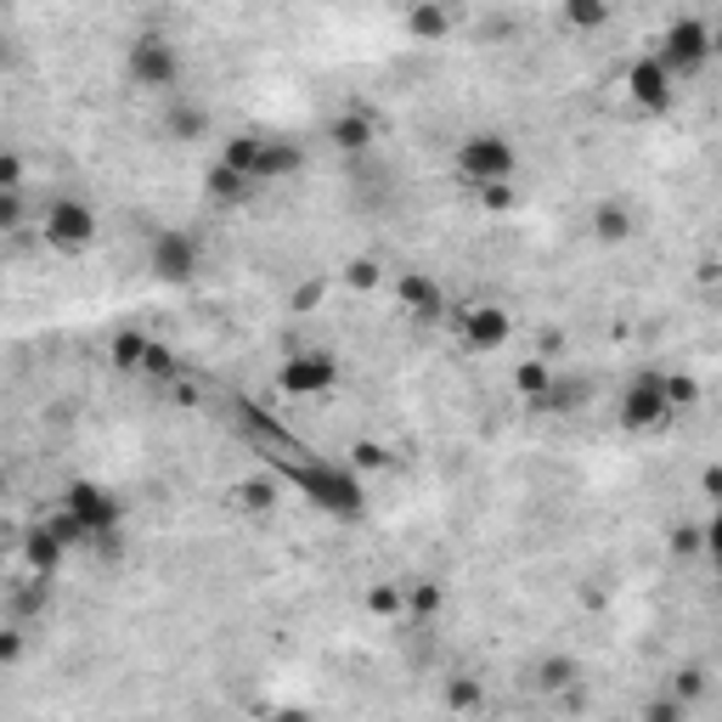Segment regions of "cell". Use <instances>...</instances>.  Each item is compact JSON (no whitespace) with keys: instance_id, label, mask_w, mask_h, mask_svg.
<instances>
[{"instance_id":"1","label":"cell","mask_w":722,"mask_h":722,"mask_svg":"<svg viewBox=\"0 0 722 722\" xmlns=\"http://www.w3.org/2000/svg\"><path fill=\"white\" fill-rule=\"evenodd\" d=\"M294 474V486L323 508V514H334V519H361L368 514V492H361V474L350 469V463H328V458H316V463H294L289 469Z\"/></svg>"},{"instance_id":"2","label":"cell","mask_w":722,"mask_h":722,"mask_svg":"<svg viewBox=\"0 0 722 722\" xmlns=\"http://www.w3.org/2000/svg\"><path fill=\"white\" fill-rule=\"evenodd\" d=\"M452 170L463 187H486V181H514L519 170V153H514V136L503 131H469L452 153Z\"/></svg>"},{"instance_id":"3","label":"cell","mask_w":722,"mask_h":722,"mask_svg":"<svg viewBox=\"0 0 722 722\" xmlns=\"http://www.w3.org/2000/svg\"><path fill=\"white\" fill-rule=\"evenodd\" d=\"M711 52H717V34H711L706 18H677L655 46V57L672 68V79H695L711 63Z\"/></svg>"},{"instance_id":"4","label":"cell","mask_w":722,"mask_h":722,"mask_svg":"<svg viewBox=\"0 0 722 722\" xmlns=\"http://www.w3.org/2000/svg\"><path fill=\"white\" fill-rule=\"evenodd\" d=\"M125 74L136 91H170V86H181V52L165 34H136L125 52Z\"/></svg>"},{"instance_id":"5","label":"cell","mask_w":722,"mask_h":722,"mask_svg":"<svg viewBox=\"0 0 722 722\" xmlns=\"http://www.w3.org/2000/svg\"><path fill=\"white\" fill-rule=\"evenodd\" d=\"M334 384H339L334 350H294L283 368H277V395H289V401H323Z\"/></svg>"},{"instance_id":"6","label":"cell","mask_w":722,"mask_h":722,"mask_svg":"<svg viewBox=\"0 0 722 722\" xmlns=\"http://www.w3.org/2000/svg\"><path fill=\"white\" fill-rule=\"evenodd\" d=\"M616 424L627 435H655L672 424V407H666V379L661 373H638L627 390H621V407H616Z\"/></svg>"},{"instance_id":"7","label":"cell","mask_w":722,"mask_h":722,"mask_svg":"<svg viewBox=\"0 0 722 722\" xmlns=\"http://www.w3.org/2000/svg\"><path fill=\"white\" fill-rule=\"evenodd\" d=\"M97 232H102V221L86 198H52L46 204V244L57 255H86L97 244Z\"/></svg>"},{"instance_id":"8","label":"cell","mask_w":722,"mask_h":722,"mask_svg":"<svg viewBox=\"0 0 722 722\" xmlns=\"http://www.w3.org/2000/svg\"><path fill=\"white\" fill-rule=\"evenodd\" d=\"M452 334L469 356H497L514 334V316L503 305H463V311H452Z\"/></svg>"},{"instance_id":"9","label":"cell","mask_w":722,"mask_h":722,"mask_svg":"<svg viewBox=\"0 0 722 722\" xmlns=\"http://www.w3.org/2000/svg\"><path fill=\"white\" fill-rule=\"evenodd\" d=\"M147 271L158 277V283H192L198 277V237L181 232V226H165V232H153V244H147Z\"/></svg>"},{"instance_id":"10","label":"cell","mask_w":722,"mask_h":722,"mask_svg":"<svg viewBox=\"0 0 722 722\" xmlns=\"http://www.w3.org/2000/svg\"><path fill=\"white\" fill-rule=\"evenodd\" d=\"M63 508H68L91 537L125 526V503H119L108 486H97V480H68V486H63Z\"/></svg>"},{"instance_id":"11","label":"cell","mask_w":722,"mask_h":722,"mask_svg":"<svg viewBox=\"0 0 722 722\" xmlns=\"http://www.w3.org/2000/svg\"><path fill=\"white\" fill-rule=\"evenodd\" d=\"M627 97H632V108H644V113H666V108L677 102V79H672V68L650 52V57H638V63L627 68Z\"/></svg>"},{"instance_id":"12","label":"cell","mask_w":722,"mask_h":722,"mask_svg":"<svg viewBox=\"0 0 722 722\" xmlns=\"http://www.w3.org/2000/svg\"><path fill=\"white\" fill-rule=\"evenodd\" d=\"M395 300H401V311H407L413 323H440V316H447V294H440V283L429 271H401L395 277Z\"/></svg>"},{"instance_id":"13","label":"cell","mask_w":722,"mask_h":722,"mask_svg":"<svg viewBox=\"0 0 722 722\" xmlns=\"http://www.w3.org/2000/svg\"><path fill=\"white\" fill-rule=\"evenodd\" d=\"M300 170H305V147H300V142H289V136H266V142H260V153H255L249 181H255V187H266V181H289V176H300Z\"/></svg>"},{"instance_id":"14","label":"cell","mask_w":722,"mask_h":722,"mask_svg":"<svg viewBox=\"0 0 722 722\" xmlns=\"http://www.w3.org/2000/svg\"><path fill=\"white\" fill-rule=\"evenodd\" d=\"M373 136H379V113L361 108V102H350V108H339V113L328 119V142H334L339 153H368Z\"/></svg>"},{"instance_id":"15","label":"cell","mask_w":722,"mask_h":722,"mask_svg":"<svg viewBox=\"0 0 722 722\" xmlns=\"http://www.w3.org/2000/svg\"><path fill=\"white\" fill-rule=\"evenodd\" d=\"M458 29V12L447 7V0H413L407 7V34L418 40V46H435V40H447Z\"/></svg>"},{"instance_id":"16","label":"cell","mask_w":722,"mask_h":722,"mask_svg":"<svg viewBox=\"0 0 722 722\" xmlns=\"http://www.w3.org/2000/svg\"><path fill=\"white\" fill-rule=\"evenodd\" d=\"M165 131H170L176 142H204V136H210V108L192 102V97H176V102L165 108Z\"/></svg>"},{"instance_id":"17","label":"cell","mask_w":722,"mask_h":722,"mask_svg":"<svg viewBox=\"0 0 722 722\" xmlns=\"http://www.w3.org/2000/svg\"><path fill=\"white\" fill-rule=\"evenodd\" d=\"M63 553H68V548H63L46 526H34V531L23 537V565H29V576H57Z\"/></svg>"},{"instance_id":"18","label":"cell","mask_w":722,"mask_h":722,"mask_svg":"<svg viewBox=\"0 0 722 722\" xmlns=\"http://www.w3.org/2000/svg\"><path fill=\"white\" fill-rule=\"evenodd\" d=\"M587 226H593L598 244H627V237L638 232V226H632V210L621 204V198H605V204L593 210V221H587Z\"/></svg>"},{"instance_id":"19","label":"cell","mask_w":722,"mask_h":722,"mask_svg":"<svg viewBox=\"0 0 722 722\" xmlns=\"http://www.w3.org/2000/svg\"><path fill=\"white\" fill-rule=\"evenodd\" d=\"M576 677H582V661H576V655H548V661H537V672H531V689L565 695V689H576Z\"/></svg>"},{"instance_id":"20","label":"cell","mask_w":722,"mask_h":722,"mask_svg":"<svg viewBox=\"0 0 722 722\" xmlns=\"http://www.w3.org/2000/svg\"><path fill=\"white\" fill-rule=\"evenodd\" d=\"M559 12H565V23L571 29H582V34H598L610 18H616V0H559Z\"/></svg>"},{"instance_id":"21","label":"cell","mask_w":722,"mask_h":722,"mask_svg":"<svg viewBox=\"0 0 722 722\" xmlns=\"http://www.w3.org/2000/svg\"><path fill=\"white\" fill-rule=\"evenodd\" d=\"M232 503L244 508V514H271V508H277V480H271V474L237 480V486H232Z\"/></svg>"},{"instance_id":"22","label":"cell","mask_w":722,"mask_h":722,"mask_svg":"<svg viewBox=\"0 0 722 722\" xmlns=\"http://www.w3.org/2000/svg\"><path fill=\"white\" fill-rule=\"evenodd\" d=\"M260 142H266L260 131H237V136H226V142H221V165H226V170H237V176L249 181V170H255V153H260ZM249 187H255V181H249Z\"/></svg>"},{"instance_id":"23","label":"cell","mask_w":722,"mask_h":722,"mask_svg":"<svg viewBox=\"0 0 722 722\" xmlns=\"http://www.w3.org/2000/svg\"><path fill=\"white\" fill-rule=\"evenodd\" d=\"M147 345H153V339H147L142 328H119V334H113V345H108V361H113L119 373H142Z\"/></svg>"},{"instance_id":"24","label":"cell","mask_w":722,"mask_h":722,"mask_svg":"<svg viewBox=\"0 0 722 722\" xmlns=\"http://www.w3.org/2000/svg\"><path fill=\"white\" fill-rule=\"evenodd\" d=\"M587 401V384L582 379H553L548 390H542V401H537V413H553V418H565V413H576Z\"/></svg>"},{"instance_id":"25","label":"cell","mask_w":722,"mask_h":722,"mask_svg":"<svg viewBox=\"0 0 722 722\" xmlns=\"http://www.w3.org/2000/svg\"><path fill=\"white\" fill-rule=\"evenodd\" d=\"M548 384H553V368H548L542 356H537V361H519V368H514V390H519V401H526V407H537Z\"/></svg>"},{"instance_id":"26","label":"cell","mask_w":722,"mask_h":722,"mask_svg":"<svg viewBox=\"0 0 722 722\" xmlns=\"http://www.w3.org/2000/svg\"><path fill=\"white\" fill-rule=\"evenodd\" d=\"M204 192L215 198V204H237V198L249 192V181L237 176V170H226L221 158H215V165H210V176H204Z\"/></svg>"},{"instance_id":"27","label":"cell","mask_w":722,"mask_h":722,"mask_svg":"<svg viewBox=\"0 0 722 722\" xmlns=\"http://www.w3.org/2000/svg\"><path fill=\"white\" fill-rule=\"evenodd\" d=\"M40 526H46V531H52V537H57V542H63L68 553H74V548H91V531H86V526H79V519H74L68 508H57V514H46V519H40Z\"/></svg>"},{"instance_id":"28","label":"cell","mask_w":722,"mask_h":722,"mask_svg":"<svg viewBox=\"0 0 722 722\" xmlns=\"http://www.w3.org/2000/svg\"><path fill=\"white\" fill-rule=\"evenodd\" d=\"M142 373H147V379H158V384H181V361H176V350H170V345H147Z\"/></svg>"},{"instance_id":"29","label":"cell","mask_w":722,"mask_h":722,"mask_svg":"<svg viewBox=\"0 0 722 722\" xmlns=\"http://www.w3.org/2000/svg\"><path fill=\"white\" fill-rule=\"evenodd\" d=\"M368 610L373 616H407V587L401 582H373L368 587Z\"/></svg>"},{"instance_id":"30","label":"cell","mask_w":722,"mask_h":722,"mask_svg":"<svg viewBox=\"0 0 722 722\" xmlns=\"http://www.w3.org/2000/svg\"><path fill=\"white\" fill-rule=\"evenodd\" d=\"M350 469H356V474L390 469V447H384V440H356V447H350Z\"/></svg>"},{"instance_id":"31","label":"cell","mask_w":722,"mask_h":722,"mask_svg":"<svg viewBox=\"0 0 722 722\" xmlns=\"http://www.w3.org/2000/svg\"><path fill=\"white\" fill-rule=\"evenodd\" d=\"M695 401H700V384H695L689 373H666V407H672V418L689 413Z\"/></svg>"},{"instance_id":"32","label":"cell","mask_w":722,"mask_h":722,"mask_svg":"<svg viewBox=\"0 0 722 722\" xmlns=\"http://www.w3.org/2000/svg\"><path fill=\"white\" fill-rule=\"evenodd\" d=\"M717 542V526H677L672 531V548L684 553V559H695V553H706Z\"/></svg>"},{"instance_id":"33","label":"cell","mask_w":722,"mask_h":722,"mask_svg":"<svg viewBox=\"0 0 722 722\" xmlns=\"http://www.w3.org/2000/svg\"><path fill=\"white\" fill-rule=\"evenodd\" d=\"M440 605H447L440 582H413V587H407V616H435Z\"/></svg>"},{"instance_id":"34","label":"cell","mask_w":722,"mask_h":722,"mask_svg":"<svg viewBox=\"0 0 722 722\" xmlns=\"http://www.w3.org/2000/svg\"><path fill=\"white\" fill-rule=\"evenodd\" d=\"M46 605H52V576H34V582L12 598V610H18V616H40Z\"/></svg>"},{"instance_id":"35","label":"cell","mask_w":722,"mask_h":722,"mask_svg":"<svg viewBox=\"0 0 722 722\" xmlns=\"http://www.w3.org/2000/svg\"><path fill=\"white\" fill-rule=\"evenodd\" d=\"M474 198H480V210H486V215L514 210V187H508V181H486V187H474Z\"/></svg>"},{"instance_id":"36","label":"cell","mask_w":722,"mask_h":722,"mask_svg":"<svg viewBox=\"0 0 722 722\" xmlns=\"http://www.w3.org/2000/svg\"><path fill=\"white\" fill-rule=\"evenodd\" d=\"M480 700H486V695H480L474 677H452V684H447V706L452 711H480Z\"/></svg>"},{"instance_id":"37","label":"cell","mask_w":722,"mask_h":722,"mask_svg":"<svg viewBox=\"0 0 722 722\" xmlns=\"http://www.w3.org/2000/svg\"><path fill=\"white\" fill-rule=\"evenodd\" d=\"M345 289H356V294L379 289V260H350L345 266Z\"/></svg>"},{"instance_id":"38","label":"cell","mask_w":722,"mask_h":722,"mask_svg":"<svg viewBox=\"0 0 722 722\" xmlns=\"http://www.w3.org/2000/svg\"><path fill=\"white\" fill-rule=\"evenodd\" d=\"M706 684H711V672H706V666H684V672H677V700H684V706L700 700Z\"/></svg>"},{"instance_id":"39","label":"cell","mask_w":722,"mask_h":722,"mask_svg":"<svg viewBox=\"0 0 722 722\" xmlns=\"http://www.w3.org/2000/svg\"><path fill=\"white\" fill-rule=\"evenodd\" d=\"M23 192H0V237H12L18 226H23Z\"/></svg>"},{"instance_id":"40","label":"cell","mask_w":722,"mask_h":722,"mask_svg":"<svg viewBox=\"0 0 722 722\" xmlns=\"http://www.w3.org/2000/svg\"><path fill=\"white\" fill-rule=\"evenodd\" d=\"M684 711H689L684 700L666 695V700H650V706H644V722H684Z\"/></svg>"},{"instance_id":"41","label":"cell","mask_w":722,"mask_h":722,"mask_svg":"<svg viewBox=\"0 0 722 722\" xmlns=\"http://www.w3.org/2000/svg\"><path fill=\"white\" fill-rule=\"evenodd\" d=\"M23 627H0V666H18L23 661Z\"/></svg>"},{"instance_id":"42","label":"cell","mask_w":722,"mask_h":722,"mask_svg":"<svg viewBox=\"0 0 722 722\" xmlns=\"http://www.w3.org/2000/svg\"><path fill=\"white\" fill-rule=\"evenodd\" d=\"M0 192H23V158L0 153Z\"/></svg>"},{"instance_id":"43","label":"cell","mask_w":722,"mask_h":722,"mask_svg":"<svg viewBox=\"0 0 722 722\" xmlns=\"http://www.w3.org/2000/svg\"><path fill=\"white\" fill-rule=\"evenodd\" d=\"M323 294H328V283H323V277H305V283L294 289V311H311V305H323Z\"/></svg>"},{"instance_id":"44","label":"cell","mask_w":722,"mask_h":722,"mask_svg":"<svg viewBox=\"0 0 722 722\" xmlns=\"http://www.w3.org/2000/svg\"><path fill=\"white\" fill-rule=\"evenodd\" d=\"M700 492H706V503H717V497H722V474H717V463L700 474Z\"/></svg>"},{"instance_id":"45","label":"cell","mask_w":722,"mask_h":722,"mask_svg":"<svg viewBox=\"0 0 722 722\" xmlns=\"http://www.w3.org/2000/svg\"><path fill=\"white\" fill-rule=\"evenodd\" d=\"M7 497H12V469L0 463V503H7Z\"/></svg>"},{"instance_id":"46","label":"cell","mask_w":722,"mask_h":722,"mask_svg":"<svg viewBox=\"0 0 722 722\" xmlns=\"http://www.w3.org/2000/svg\"><path fill=\"white\" fill-rule=\"evenodd\" d=\"M12 63H18V57H12V52H7V46H0V74H7V68H12Z\"/></svg>"}]
</instances>
